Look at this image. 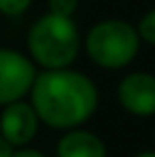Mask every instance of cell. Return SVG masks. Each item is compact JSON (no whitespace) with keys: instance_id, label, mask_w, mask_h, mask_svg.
Segmentation results:
<instances>
[{"instance_id":"6da1fadb","label":"cell","mask_w":155,"mask_h":157,"mask_svg":"<svg viewBox=\"0 0 155 157\" xmlns=\"http://www.w3.org/2000/svg\"><path fill=\"white\" fill-rule=\"evenodd\" d=\"M100 94L85 74L70 68L44 70L30 90V104L40 121L54 129H74L97 109Z\"/></svg>"},{"instance_id":"7a4b0ae2","label":"cell","mask_w":155,"mask_h":157,"mask_svg":"<svg viewBox=\"0 0 155 157\" xmlns=\"http://www.w3.org/2000/svg\"><path fill=\"white\" fill-rule=\"evenodd\" d=\"M28 52L46 70H62L74 64L80 54V30L70 16H40L28 32Z\"/></svg>"},{"instance_id":"3957f363","label":"cell","mask_w":155,"mask_h":157,"mask_svg":"<svg viewBox=\"0 0 155 157\" xmlns=\"http://www.w3.org/2000/svg\"><path fill=\"white\" fill-rule=\"evenodd\" d=\"M137 28L123 20H101L89 28L85 36V52L89 60L104 70H121L131 64L139 52Z\"/></svg>"},{"instance_id":"277c9868","label":"cell","mask_w":155,"mask_h":157,"mask_svg":"<svg viewBox=\"0 0 155 157\" xmlns=\"http://www.w3.org/2000/svg\"><path fill=\"white\" fill-rule=\"evenodd\" d=\"M36 76V66L28 56L12 48H0V105L20 101L30 94Z\"/></svg>"},{"instance_id":"5b68a950","label":"cell","mask_w":155,"mask_h":157,"mask_svg":"<svg viewBox=\"0 0 155 157\" xmlns=\"http://www.w3.org/2000/svg\"><path fill=\"white\" fill-rule=\"evenodd\" d=\"M117 101L137 117L155 115V76L147 72L127 74L117 86Z\"/></svg>"},{"instance_id":"8992f818","label":"cell","mask_w":155,"mask_h":157,"mask_svg":"<svg viewBox=\"0 0 155 157\" xmlns=\"http://www.w3.org/2000/svg\"><path fill=\"white\" fill-rule=\"evenodd\" d=\"M40 125V117L32 104L14 101L4 105L0 113V135L12 147H24L36 137Z\"/></svg>"},{"instance_id":"52a82bcc","label":"cell","mask_w":155,"mask_h":157,"mask_svg":"<svg viewBox=\"0 0 155 157\" xmlns=\"http://www.w3.org/2000/svg\"><path fill=\"white\" fill-rule=\"evenodd\" d=\"M58 157H108L105 143L96 133L85 129H72L62 135L56 145Z\"/></svg>"},{"instance_id":"ba28073f","label":"cell","mask_w":155,"mask_h":157,"mask_svg":"<svg viewBox=\"0 0 155 157\" xmlns=\"http://www.w3.org/2000/svg\"><path fill=\"white\" fill-rule=\"evenodd\" d=\"M137 34H139L141 40H145L147 44H153L155 46V8L149 10L143 18L137 24Z\"/></svg>"},{"instance_id":"9c48e42d","label":"cell","mask_w":155,"mask_h":157,"mask_svg":"<svg viewBox=\"0 0 155 157\" xmlns=\"http://www.w3.org/2000/svg\"><path fill=\"white\" fill-rule=\"evenodd\" d=\"M78 4H80V0H48V8H50L48 12L72 18L78 10Z\"/></svg>"},{"instance_id":"30bf717a","label":"cell","mask_w":155,"mask_h":157,"mask_svg":"<svg viewBox=\"0 0 155 157\" xmlns=\"http://www.w3.org/2000/svg\"><path fill=\"white\" fill-rule=\"evenodd\" d=\"M32 0H0V14L4 16H20L30 8Z\"/></svg>"},{"instance_id":"8fae6325","label":"cell","mask_w":155,"mask_h":157,"mask_svg":"<svg viewBox=\"0 0 155 157\" xmlns=\"http://www.w3.org/2000/svg\"><path fill=\"white\" fill-rule=\"evenodd\" d=\"M12 157H46L38 149H28V147H20L18 151H12Z\"/></svg>"},{"instance_id":"7c38bea8","label":"cell","mask_w":155,"mask_h":157,"mask_svg":"<svg viewBox=\"0 0 155 157\" xmlns=\"http://www.w3.org/2000/svg\"><path fill=\"white\" fill-rule=\"evenodd\" d=\"M0 157H12V145L0 135Z\"/></svg>"},{"instance_id":"4fadbf2b","label":"cell","mask_w":155,"mask_h":157,"mask_svg":"<svg viewBox=\"0 0 155 157\" xmlns=\"http://www.w3.org/2000/svg\"><path fill=\"white\" fill-rule=\"evenodd\" d=\"M135 157H155V151H143V153H137Z\"/></svg>"}]
</instances>
